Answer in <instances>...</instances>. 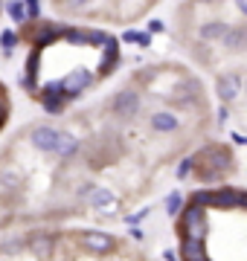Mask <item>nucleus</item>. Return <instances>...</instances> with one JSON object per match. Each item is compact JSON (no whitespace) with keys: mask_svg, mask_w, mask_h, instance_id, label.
Wrapping results in <instances>:
<instances>
[{"mask_svg":"<svg viewBox=\"0 0 247 261\" xmlns=\"http://www.w3.org/2000/svg\"><path fill=\"white\" fill-rule=\"evenodd\" d=\"M119 64L116 38L96 27L58 23L29 56V87L50 113L64 111L90 87L102 84Z\"/></svg>","mask_w":247,"mask_h":261,"instance_id":"obj_1","label":"nucleus"},{"mask_svg":"<svg viewBox=\"0 0 247 261\" xmlns=\"http://www.w3.org/2000/svg\"><path fill=\"white\" fill-rule=\"evenodd\" d=\"M58 18L96 29L137 27L163 0H47Z\"/></svg>","mask_w":247,"mask_h":261,"instance_id":"obj_2","label":"nucleus"},{"mask_svg":"<svg viewBox=\"0 0 247 261\" xmlns=\"http://www.w3.org/2000/svg\"><path fill=\"white\" fill-rule=\"evenodd\" d=\"M12 113V102H9V93H6V87H3V82H0V128L6 125V119H9Z\"/></svg>","mask_w":247,"mask_h":261,"instance_id":"obj_3","label":"nucleus"}]
</instances>
